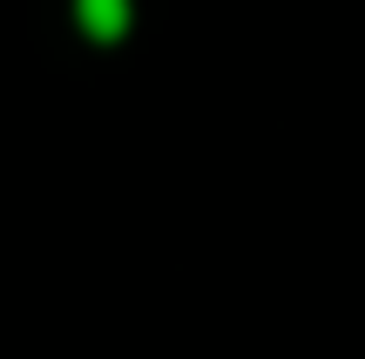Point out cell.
<instances>
[{"label": "cell", "mask_w": 365, "mask_h": 359, "mask_svg": "<svg viewBox=\"0 0 365 359\" xmlns=\"http://www.w3.org/2000/svg\"><path fill=\"white\" fill-rule=\"evenodd\" d=\"M81 27H88L95 41H115L122 27H129V0H81Z\"/></svg>", "instance_id": "1"}]
</instances>
